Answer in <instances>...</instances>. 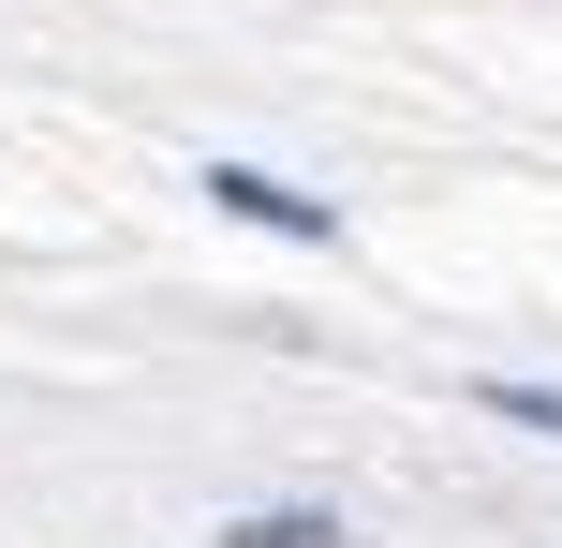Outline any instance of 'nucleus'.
Masks as SVG:
<instances>
[{
	"label": "nucleus",
	"mask_w": 562,
	"mask_h": 548,
	"mask_svg": "<svg viewBox=\"0 0 562 548\" xmlns=\"http://www.w3.org/2000/svg\"><path fill=\"white\" fill-rule=\"evenodd\" d=\"M223 223H252V237H296V253H340V208L326 193H296V178H267V164H207L193 178Z\"/></svg>",
	"instance_id": "nucleus-1"
},
{
	"label": "nucleus",
	"mask_w": 562,
	"mask_h": 548,
	"mask_svg": "<svg viewBox=\"0 0 562 548\" xmlns=\"http://www.w3.org/2000/svg\"><path fill=\"white\" fill-rule=\"evenodd\" d=\"M223 548H340L326 504H281V519H223Z\"/></svg>",
	"instance_id": "nucleus-2"
},
{
	"label": "nucleus",
	"mask_w": 562,
	"mask_h": 548,
	"mask_svg": "<svg viewBox=\"0 0 562 548\" xmlns=\"http://www.w3.org/2000/svg\"><path fill=\"white\" fill-rule=\"evenodd\" d=\"M488 415H504V430H548V445H562V385H488Z\"/></svg>",
	"instance_id": "nucleus-3"
}]
</instances>
